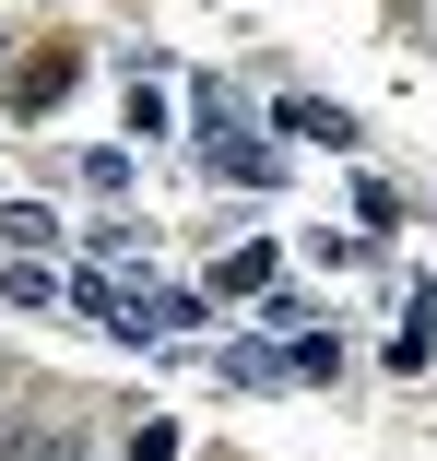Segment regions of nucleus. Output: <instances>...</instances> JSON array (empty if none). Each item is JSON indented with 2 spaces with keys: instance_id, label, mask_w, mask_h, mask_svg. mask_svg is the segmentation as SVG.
<instances>
[{
  "instance_id": "20e7f679",
  "label": "nucleus",
  "mask_w": 437,
  "mask_h": 461,
  "mask_svg": "<svg viewBox=\"0 0 437 461\" xmlns=\"http://www.w3.org/2000/svg\"><path fill=\"white\" fill-rule=\"evenodd\" d=\"M425 36H437V0H425Z\"/></svg>"
},
{
  "instance_id": "f257e3e1",
  "label": "nucleus",
  "mask_w": 437,
  "mask_h": 461,
  "mask_svg": "<svg viewBox=\"0 0 437 461\" xmlns=\"http://www.w3.org/2000/svg\"><path fill=\"white\" fill-rule=\"evenodd\" d=\"M272 119H284V142H331V154H355V119L319 107V95H296V107H272Z\"/></svg>"
},
{
  "instance_id": "7ed1b4c3",
  "label": "nucleus",
  "mask_w": 437,
  "mask_h": 461,
  "mask_svg": "<svg viewBox=\"0 0 437 461\" xmlns=\"http://www.w3.org/2000/svg\"><path fill=\"white\" fill-rule=\"evenodd\" d=\"M0 225H13V249H59V213H36V202H0Z\"/></svg>"
},
{
  "instance_id": "39448f33",
  "label": "nucleus",
  "mask_w": 437,
  "mask_h": 461,
  "mask_svg": "<svg viewBox=\"0 0 437 461\" xmlns=\"http://www.w3.org/2000/svg\"><path fill=\"white\" fill-rule=\"evenodd\" d=\"M414 13H425V0H414Z\"/></svg>"
},
{
  "instance_id": "f03ea898",
  "label": "nucleus",
  "mask_w": 437,
  "mask_h": 461,
  "mask_svg": "<svg viewBox=\"0 0 437 461\" xmlns=\"http://www.w3.org/2000/svg\"><path fill=\"white\" fill-rule=\"evenodd\" d=\"M260 285H272V249H236V260L213 272V296H260Z\"/></svg>"
}]
</instances>
